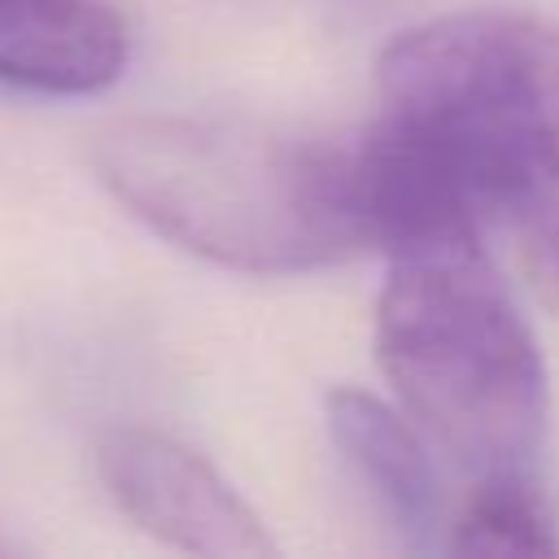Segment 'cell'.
<instances>
[{
  "instance_id": "cell-3",
  "label": "cell",
  "mask_w": 559,
  "mask_h": 559,
  "mask_svg": "<svg viewBox=\"0 0 559 559\" xmlns=\"http://www.w3.org/2000/svg\"><path fill=\"white\" fill-rule=\"evenodd\" d=\"M384 109L463 175L485 223L559 275V22L459 9L393 35L376 66Z\"/></svg>"
},
{
  "instance_id": "cell-1",
  "label": "cell",
  "mask_w": 559,
  "mask_h": 559,
  "mask_svg": "<svg viewBox=\"0 0 559 559\" xmlns=\"http://www.w3.org/2000/svg\"><path fill=\"white\" fill-rule=\"evenodd\" d=\"M92 170L148 231L231 271L297 275L371 249L349 140L148 114L96 131Z\"/></svg>"
},
{
  "instance_id": "cell-7",
  "label": "cell",
  "mask_w": 559,
  "mask_h": 559,
  "mask_svg": "<svg viewBox=\"0 0 559 559\" xmlns=\"http://www.w3.org/2000/svg\"><path fill=\"white\" fill-rule=\"evenodd\" d=\"M441 546L450 555L546 559V555H559V524L537 480H485V485H472Z\"/></svg>"
},
{
  "instance_id": "cell-4",
  "label": "cell",
  "mask_w": 559,
  "mask_h": 559,
  "mask_svg": "<svg viewBox=\"0 0 559 559\" xmlns=\"http://www.w3.org/2000/svg\"><path fill=\"white\" fill-rule=\"evenodd\" d=\"M109 498L157 542L210 559L280 555L262 515L227 485V476L170 432L118 424L96 445Z\"/></svg>"
},
{
  "instance_id": "cell-5",
  "label": "cell",
  "mask_w": 559,
  "mask_h": 559,
  "mask_svg": "<svg viewBox=\"0 0 559 559\" xmlns=\"http://www.w3.org/2000/svg\"><path fill=\"white\" fill-rule=\"evenodd\" d=\"M131 35L105 0H0V83L92 96L122 79Z\"/></svg>"
},
{
  "instance_id": "cell-6",
  "label": "cell",
  "mask_w": 559,
  "mask_h": 559,
  "mask_svg": "<svg viewBox=\"0 0 559 559\" xmlns=\"http://www.w3.org/2000/svg\"><path fill=\"white\" fill-rule=\"evenodd\" d=\"M328 428L349 467L362 476V485H371L376 502L389 511L397 533L415 550L441 546L437 528L445 515V498L424 428L384 397L349 384L328 393Z\"/></svg>"
},
{
  "instance_id": "cell-2",
  "label": "cell",
  "mask_w": 559,
  "mask_h": 559,
  "mask_svg": "<svg viewBox=\"0 0 559 559\" xmlns=\"http://www.w3.org/2000/svg\"><path fill=\"white\" fill-rule=\"evenodd\" d=\"M376 358L402 411L472 485L537 480L546 362L480 236L389 253Z\"/></svg>"
}]
</instances>
